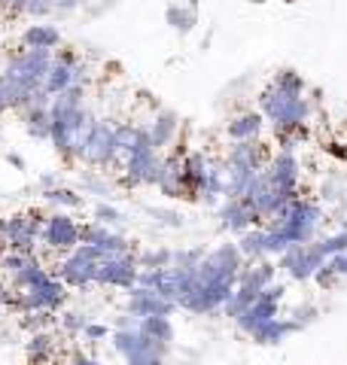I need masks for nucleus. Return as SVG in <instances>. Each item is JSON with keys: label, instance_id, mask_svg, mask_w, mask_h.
Segmentation results:
<instances>
[{"label": "nucleus", "instance_id": "13", "mask_svg": "<svg viewBox=\"0 0 347 365\" xmlns=\"http://www.w3.org/2000/svg\"><path fill=\"white\" fill-rule=\"evenodd\" d=\"M122 170L129 186H156L159 170H161V155L156 146H146V150H137L129 158H122Z\"/></svg>", "mask_w": 347, "mask_h": 365}, {"label": "nucleus", "instance_id": "6", "mask_svg": "<svg viewBox=\"0 0 347 365\" xmlns=\"http://www.w3.org/2000/svg\"><path fill=\"white\" fill-rule=\"evenodd\" d=\"M76 162H86L91 168H107L113 162H119V146H116V128L107 122H95L86 134L83 146H79Z\"/></svg>", "mask_w": 347, "mask_h": 365}, {"label": "nucleus", "instance_id": "40", "mask_svg": "<svg viewBox=\"0 0 347 365\" xmlns=\"http://www.w3.org/2000/svg\"><path fill=\"white\" fill-rule=\"evenodd\" d=\"M207 253L204 250H180V253H174V265L177 268H198L201 265V259H204Z\"/></svg>", "mask_w": 347, "mask_h": 365}, {"label": "nucleus", "instance_id": "37", "mask_svg": "<svg viewBox=\"0 0 347 365\" xmlns=\"http://www.w3.org/2000/svg\"><path fill=\"white\" fill-rule=\"evenodd\" d=\"M317 247L323 250V256H326V259L347 253V228H344V232H335V235H329V237H320Z\"/></svg>", "mask_w": 347, "mask_h": 365}, {"label": "nucleus", "instance_id": "20", "mask_svg": "<svg viewBox=\"0 0 347 365\" xmlns=\"http://www.w3.org/2000/svg\"><path fill=\"white\" fill-rule=\"evenodd\" d=\"M177 128H180V116L174 110H159L156 119L149 122V137H153V146L156 150H165V146L174 143L177 137Z\"/></svg>", "mask_w": 347, "mask_h": 365}, {"label": "nucleus", "instance_id": "10", "mask_svg": "<svg viewBox=\"0 0 347 365\" xmlns=\"http://www.w3.org/2000/svg\"><path fill=\"white\" fill-rule=\"evenodd\" d=\"M277 268H283L293 280H314L317 268L326 265V256H323V250L314 244H296L289 247L283 256H277Z\"/></svg>", "mask_w": 347, "mask_h": 365}, {"label": "nucleus", "instance_id": "33", "mask_svg": "<svg viewBox=\"0 0 347 365\" xmlns=\"http://www.w3.org/2000/svg\"><path fill=\"white\" fill-rule=\"evenodd\" d=\"M43 201L52 204V207H67V210L83 207V195H79V192H74V189H64V186L46 189V192H43Z\"/></svg>", "mask_w": 347, "mask_h": 365}, {"label": "nucleus", "instance_id": "5", "mask_svg": "<svg viewBox=\"0 0 347 365\" xmlns=\"http://www.w3.org/2000/svg\"><path fill=\"white\" fill-rule=\"evenodd\" d=\"M52 61H55V55H52L49 49H25V52H16L13 58L6 61L4 73H9L13 79H19V83L34 95L37 88H43L46 73H49Z\"/></svg>", "mask_w": 347, "mask_h": 365}, {"label": "nucleus", "instance_id": "46", "mask_svg": "<svg viewBox=\"0 0 347 365\" xmlns=\"http://www.w3.org/2000/svg\"><path fill=\"white\" fill-rule=\"evenodd\" d=\"M153 216H159V222L161 225H171V228H180L183 220H180V213H174V210H149Z\"/></svg>", "mask_w": 347, "mask_h": 365}, {"label": "nucleus", "instance_id": "29", "mask_svg": "<svg viewBox=\"0 0 347 365\" xmlns=\"http://www.w3.org/2000/svg\"><path fill=\"white\" fill-rule=\"evenodd\" d=\"M52 350H55V338L43 329V332H34L31 335V341L25 344V356H28L31 365H40V362H46V359L52 356Z\"/></svg>", "mask_w": 347, "mask_h": 365}, {"label": "nucleus", "instance_id": "17", "mask_svg": "<svg viewBox=\"0 0 347 365\" xmlns=\"http://www.w3.org/2000/svg\"><path fill=\"white\" fill-rule=\"evenodd\" d=\"M219 222H223L226 232H235V235H244L250 228L262 225L256 210H253L244 198H226L223 207H219Z\"/></svg>", "mask_w": 347, "mask_h": 365}, {"label": "nucleus", "instance_id": "45", "mask_svg": "<svg viewBox=\"0 0 347 365\" xmlns=\"http://www.w3.org/2000/svg\"><path fill=\"white\" fill-rule=\"evenodd\" d=\"M338 277H341V274L335 271V265H332L329 259H326V265H323V268H317V274H314V280L320 283V287H332V283L338 280Z\"/></svg>", "mask_w": 347, "mask_h": 365}, {"label": "nucleus", "instance_id": "36", "mask_svg": "<svg viewBox=\"0 0 347 365\" xmlns=\"http://www.w3.org/2000/svg\"><path fill=\"white\" fill-rule=\"evenodd\" d=\"M141 268H171L174 265V253L168 247H161V250H144L141 256Z\"/></svg>", "mask_w": 347, "mask_h": 365}, {"label": "nucleus", "instance_id": "19", "mask_svg": "<svg viewBox=\"0 0 347 365\" xmlns=\"http://www.w3.org/2000/svg\"><path fill=\"white\" fill-rule=\"evenodd\" d=\"M207 170H211V162H207L204 153H186L183 155V180H186V189H189V198L198 201L201 198V186L207 180Z\"/></svg>", "mask_w": 347, "mask_h": 365}, {"label": "nucleus", "instance_id": "4", "mask_svg": "<svg viewBox=\"0 0 347 365\" xmlns=\"http://www.w3.org/2000/svg\"><path fill=\"white\" fill-rule=\"evenodd\" d=\"M107 259L98 247L91 244H79L76 250H71L61 265H58V280H64L67 287H76V289H86L91 283H98V271H101V262Z\"/></svg>", "mask_w": 347, "mask_h": 365}, {"label": "nucleus", "instance_id": "32", "mask_svg": "<svg viewBox=\"0 0 347 365\" xmlns=\"http://www.w3.org/2000/svg\"><path fill=\"white\" fill-rule=\"evenodd\" d=\"M141 332L146 338L161 341V344H171V341H174V326H171L168 317H144L141 319Z\"/></svg>", "mask_w": 347, "mask_h": 365}, {"label": "nucleus", "instance_id": "21", "mask_svg": "<svg viewBox=\"0 0 347 365\" xmlns=\"http://www.w3.org/2000/svg\"><path fill=\"white\" fill-rule=\"evenodd\" d=\"M21 46L25 49H58L61 46V31H58L55 25H46V21H40V25H28L25 31H21Z\"/></svg>", "mask_w": 347, "mask_h": 365}, {"label": "nucleus", "instance_id": "8", "mask_svg": "<svg viewBox=\"0 0 347 365\" xmlns=\"http://www.w3.org/2000/svg\"><path fill=\"white\" fill-rule=\"evenodd\" d=\"M283 295H286V287H283V283H271V287H265L259 299L253 302L247 311L235 319L238 329H241V332H247V335H253V332H256V329H262L265 323L277 319V311H281Z\"/></svg>", "mask_w": 347, "mask_h": 365}, {"label": "nucleus", "instance_id": "28", "mask_svg": "<svg viewBox=\"0 0 347 365\" xmlns=\"http://www.w3.org/2000/svg\"><path fill=\"white\" fill-rule=\"evenodd\" d=\"M79 64V61H76ZM76 64H64V61H52V67H49V73H46V83H43V88L49 91V95L55 98V95H61L64 88H71L74 86V67Z\"/></svg>", "mask_w": 347, "mask_h": 365}, {"label": "nucleus", "instance_id": "49", "mask_svg": "<svg viewBox=\"0 0 347 365\" xmlns=\"http://www.w3.org/2000/svg\"><path fill=\"white\" fill-rule=\"evenodd\" d=\"M329 262L335 265V271H338L341 277H347V253H341V256H332Z\"/></svg>", "mask_w": 347, "mask_h": 365}, {"label": "nucleus", "instance_id": "14", "mask_svg": "<svg viewBox=\"0 0 347 365\" xmlns=\"http://www.w3.org/2000/svg\"><path fill=\"white\" fill-rule=\"evenodd\" d=\"M265 174L286 195H298V180H302V165H298L296 153L281 150L277 155H271V162L265 165Z\"/></svg>", "mask_w": 347, "mask_h": 365}, {"label": "nucleus", "instance_id": "34", "mask_svg": "<svg viewBox=\"0 0 347 365\" xmlns=\"http://www.w3.org/2000/svg\"><path fill=\"white\" fill-rule=\"evenodd\" d=\"M168 25L177 31V34H189L195 28V9H183V6H168Z\"/></svg>", "mask_w": 347, "mask_h": 365}, {"label": "nucleus", "instance_id": "11", "mask_svg": "<svg viewBox=\"0 0 347 365\" xmlns=\"http://www.w3.org/2000/svg\"><path fill=\"white\" fill-rule=\"evenodd\" d=\"M67 283L64 280H55V277H49L43 283V287H37V289H31V292H19L16 295V302H13V307L19 314H37V311H58V307L64 304V299H67Z\"/></svg>", "mask_w": 347, "mask_h": 365}, {"label": "nucleus", "instance_id": "53", "mask_svg": "<svg viewBox=\"0 0 347 365\" xmlns=\"http://www.w3.org/2000/svg\"><path fill=\"white\" fill-rule=\"evenodd\" d=\"M40 186H43V192L46 189H55V174H43L40 177Z\"/></svg>", "mask_w": 347, "mask_h": 365}, {"label": "nucleus", "instance_id": "54", "mask_svg": "<svg viewBox=\"0 0 347 365\" xmlns=\"http://www.w3.org/2000/svg\"><path fill=\"white\" fill-rule=\"evenodd\" d=\"M79 4H83V0H58V6L61 9H76Z\"/></svg>", "mask_w": 347, "mask_h": 365}, {"label": "nucleus", "instance_id": "1", "mask_svg": "<svg viewBox=\"0 0 347 365\" xmlns=\"http://www.w3.org/2000/svg\"><path fill=\"white\" fill-rule=\"evenodd\" d=\"M241 271H244V253H241V247L219 244L216 250H211V253L201 259L198 271H195V287L186 299L180 302V307L189 314L223 311L226 302L235 295Z\"/></svg>", "mask_w": 347, "mask_h": 365}, {"label": "nucleus", "instance_id": "35", "mask_svg": "<svg viewBox=\"0 0 347 365\" xmlns=\"http://www.w3.org/2000/svg\"><path fill=\"white\" fill-rule=\"evenodd\" d=\"M91 216H95V222L110 225V228H116V225L125 222V213H122L119 207H113V204H107V201H98L95 210H91Z\"/></svg>", "mask_w": 347, "mask_h": 365}, {"label": "nucleus", "instance_id": "47", "mask_svg": "<svg viewBox=\"0 0 347 365\" xmlns=\"http://www.w3.org/2000/svg\"><path fill=\"white\" fill-rule=\"evenodd\" d=\"M83 335H86V338L91 341V344H95V341H104V338L110 335V329H107V326H101V323H89Z\"/></svg>", "mask_w": 347, "mask_h": 365}, {"label": "nucleus", "instance_id": "31", "mask_svg": "<svg viewBox=\"0 0 347 365\" xmlns=\"http://www.w3.org/2000/svg\"><path fill=\"white\" fill-rule=\"evenodd\" d=\"M219 198H226V165L223 168L211 165V170H207V180L201 186V201L216 204Z\"/></svg>", "mask_w": 347, "mask_h": 365}, {"label": "nucleus", "instance_id": "55", "mask_svg": "<svg viewBox=\"0 0 347 365\" xmlns=\"http://www.w3.org/2000/svg\"><path fill=\"white\" fill-rule=\"evenodd\" d=\"M0 247H6V237H4V220H0Z\"/></svg>", "mask_w": 347, "mask_h": 365}, {"label": "nucleus", "instance_id": "27", "mask_svg": "<svg viewBox=\"0 0 347 365\" xmlns=\"http://www.w3.org/2000/svg\"><path fill=\"white\" fill-rule=\"evenodd\" d=\"M268 232H265L262 225H256V228H250V232H244V235H238V247H241V253H244V259H253V262H259V259H265L268 256Z\"/></svg>", "mask_w": 347, "mask_h": 365}, {"label": "nucleus", "instance_id": "3", "mask_svg": "<svg viewBox=\"0 0 347 365\" xmlns=\"http://www.w3.org/2000/svg\"><path fill=\"white\" fill-rule=\"evenodd\" d=\"M323 222V210H320V204L317 201H311V198H293L286 204V207L274 216L271 222H265V225H271V228H281V232L286 235V241L289 244H311L314 241V235H317V228Z\"/></svg>", "mask_w": 347, "mask_h": 365}, {"label": "nucleus", "instance_id": "25", "mask_svg": "<svg viewBox=\"0 0 347 365\" xmlns=\"http://www.w3.org/2000/svg\"><path fill=\"white\" fill-rule=\"evenodd\" d=\"M262 125H265L262 113H241V116L228 122V137L231 140H259Z\"/></svg>", "mask_w": 347, "mask_h": 365}, {"label": "nucleus", "instance_id": "51", "mask_svg": "<svg viewBox=\"0 0 347 365\" xmlns=\"http://www.w3.org/2000/svg\"><path fill=\"white\" fill-rule=\"evenodd\" d=\"M55 61H64V64H76L79 58H76V52H74V49H61V52L55 55Z\"/></svg>", "mask_w": 347, "mask_h": 365}, {"label": "nucleus", "instance_id": "26", "mask_svg": "<svg viewBox=\"0 0 347 365\" xmlns=\"http://www.w3.org/2000/svg\"><path fill=\"white\" fill-rule=\"evenodd\" d=\"M52 274H49V268L43 265L40 259H31L25 268H21L19 274H13V287L19 289V292H31V289H37V287H43L46 280H49Z\"/></svg>", "mask_w": 347, "mask_h": 365}, {"label": "nucleus", "instance_id": "52", "mask_svg": "<svg viewBox=\"0 0 347 365\" xmlns=\"http://www.w3.org/2000/svg\"><path fill=\"white\" fill-rule=\"evenodd\" d=\"M6 162L13 165V168H19V170H25V158H21L19 153H9V155H6Z\"/></svg>", "mask_w": 347, "mask_h": 365}, {"label": "nucleus", "instance_id": "48", "mask_svg": "<svg viewBox=\"0 0 347 365\" xmlns=\"http://www.w3.org/2000/svg\"><path fill=\"white\" fill-rule=\"evenodd\" d=\"M67 365H101V362H95L91 356H86L83 350H74V353H71V362H67Z\"/></svg>", "mask_w": 347, "mask_h": 365}, {"label": "nucleus", "instance_id": "44", "mask_svg": "<svg viewBox=\"0 0 347 365\" xmlns=\"http://www.w3.org/2000/svg\"><path fill=\"white\" fill-rule=\"evenodd\" d=\"M58 6V0H28V9L25 16H34V19H46Z\"/></svg>", "mask_w": 347, "mask_h": 365}, {"label": "nucleus", "instance_id": "23", "mask_svg": "<svg viewBox=\"0 0 347 365\" xmlns=\"http://www.w3.org/2000/svg\"><path fill=\"white\" fill-rule=\"evenodd\" d=\"M302 329V319H271V323H265L262 329H256L250 338L256 341V344H281V341L286 338V335H293V332H298Z\"/></svg>", "mask_w": 347, "mask_h": 365}, {"label": "nucleus", "instance_id": "9", "mask_svg": "<svg viewBox=\"0 0 347 365\" xmlns=\"http://www.w3.org/2000/svg\"><path fill=\"white\" fill-rule=\"evenodd\" d=\"M43 247L55 250V253H71L83 244V225H79L71 213H52L46 220V228L40 235Z\"/></svg>", "mask_w": 347, "mask_h": 365}, {"label": "nucleus", "instance_id": "50", "mask_svg": "<svg viewBox=\"0 0 347 365\" xmlns=\"http://www.w3.org/2000/svg\"><path fill=\"white\" fill-rule=\"evenodd\" d=\"M13 302H16V295L9 292L4 283H0V307H13Z\"/></svg>", "mask_w": 347, "mask_h": 365}, {"label": "nucleus", "instance_id": "56", "mask_svg": "<svg viewBox=\"0 0 347 365\" xmlns=\"http://www.w3.org/2000/svg\"><path fill=\"white\" fill-rule=\"evenodd\" d=\"M4 113H6V110H4V107H0V116H4Z\"/></svg>", "mask_w": 347, "mask_h": 365}, {"label": "nucleus", "instance_id": "15", "mask_svg": "<svg viewBox=\"0 0 347 365\" xmlns=\"http://www.w3.org/2000/svg\"><path fill=\"white\" fill-rule=\"evenodd\" d=\"M125 307H129V314H134L137 319H144V317H171L180 304L165 299V295H159L156 289L134 287V289H129V304Z\"/></svg>", "mask_w": 347, "mask_h": 365}, {"label": "nucleus", "instance_id": "22", "mask_svg": "<svg viewBox=\"0 0 347 365\" xmlns=\"http://www.w3.org/2000/svg\"><path fill=\"white\" fill-rule=\"evenodd\" d=\"M274 274H277V265L268 259H259L256 265H250L241 271V277H238V287H247L253 292H262L265 287H271L274 283Z\"/></svg>", "mask_w": 347, "mask_h": 365}, {"label": "nucleus", "instance_id": "16", "mask_svg": "<svg viewBox=\"0 0 347 365\" xmlns=\"http://www.w3.org/2000/svg\"><path fill=\"white\" fill-rule=\"evenodd\" d=\"M83 244L98 247L104 256H122V253H131V241L122 237L116 228L110 225H101V222H89L83 225Z\"/></svg>", "mask_w": 347, "mask_h": 365}, {"label": "nucleus", "instance_id": "43", "mask_svg": "<svg viewBox=\"0 0 347 365\" xmlns=\"http://www.w3.org/2000/svg\"><path fill=\"white\" fill-rule=\"evenodd\" d=\"M79 182H83V189H86V192H95V195H101V198H107V195H110V186H107V182H104L101 177H95V174H89V170H83Z\"/></svg>", "mask_w": 347, "mask_h": 365}, {"label": "nucleus", "instance_id": "39", "mask_svg": "<svg viewBox=\"0 0 347 365\" xmlns=\"http://www.w3.org/2000/svg\"><path fill=\"white\" fill-rule=\"evenodd\" d=\"M31 259H34V253H19V250H9V253L0 256V268H4L6 274H19Z\"/></svg>", "mask_w": 347, "mask_h": 365}, {"label": "nucleus", "instance_id": "30", "mask_svg": "<svg viewBox=\"0 0 347 365\" xmlns=\"http://www.w3.org/2000/svg\"><path fill=\"white\" fill-rule=\"evenodd\" d=\"M144 347V335H141V329H116L113 332V350L119 353L122 359H129L134 356L137 350Z\"/></svg>", "mask_w": 347, "mask_h": 365}, {"label": "nucleus", "instance_id": "18", "mask_svg": "<svg viewBox=\"0 0 347 365\" xmlns=\"http://www.w3.org/2000/svg\"><path fill=\"white\" fill-rule=\"evenodd\" d=\"M156 186L161 189V195H168V198L192 201L189 189H186V180H183V155H165L161 158V170H159Z\"/></svg>", "mask_w": 347, "mask_h": 365}, {"label": "nucleus", "instance_id": "42", "mask_svg": "<svg viewBox=\"0 0 347 365\" xmlns=\"http://www.w3.org/2000/svg\"><path fill=\"white\" fill-rule=\"evenodd\" d=\"M86 326H89V319L79 314V311H67V314L61 317V329H64V332H71V335L86 332Z\"/></svg>", "mask_w": 347, "mask_h": 365}, {"label": "nucleus", "instance_id": "41", "mask_svg": "<svg viewBox=\"0 0 347 365\" xmlns=\"http://www.w3.org/2000/svg\"><path fill=\"white\" fill-rule=\"evenodd\" d=\"M55 323L52 311H37V314H25V319H21V326L25 329H37V332H43V329H49Z\"/></svg>", "mask_w": 347, "mask_h": 365}, {"label": "nucleus", "instance_id": "12", "mask_svg": "<svg viewBox=\"0 0 347 365\" xmlns=\"http://www.w3.org/2000/svg\"><path fill=\"white\" fill-rule=\"evenodd\" d=\"M137 277H141V259L134 253H122V256H107L101 262L98 271V283L101 287H119V289H134Z\"/></svg>", "mask_w": 347, "mask_h": 365}, {"label": "nucleus", "instance_id": "7", "mask_svg": "<svg viewBox=\"0 0 347 365\" xmlns=\"http://www.w3.org/2000/svg\"><path fill=\"white\" fill-rule=\"evenodd\" d=\"M46 220L40 210H25V213H13L4 220V237L9 250H19V253H34V244L40 241Z\"/></svg>", "mask_w": 347, "mask_h": 365}, {"label": "nucleus", "instance_id": "2", "mask_svg": "<svg viewBox=\"0 0 347 365\" xmlns=\"http://www.w3.org/2000/svg\"><path fill=\"white\" fill-rule=\"evenodd\" d=\"M259 107H262V116L271 122V131L281 140V150L293 153L296 143L308 137L305 122L311 116V104L305 101V95H293V91H283L271 83L259 95Z\"/></svg>", "mask_w": 347, "mask_h": 365}, {"label": "nucleus", "instance_id": "24", "mask_svg": "<svg viewBox=\"0 0 347 365\" xmlns=\"http://www.w3.org/2000/svg\"><path fill=\"white\" fill-rule=\"evenodd\" d=\"M21 122H25V131L34 137V140H49L52 137V113H49V107L21 110Z\"/></svg>", "mask_w": 347, "mask_h": 365}, {"label": "nucleus", "instance_id": "57", "mask_svg": "<svg viewBox=\"0 0 347 365\" xmlns=\"http://www.w3.org/2000/svg\"><path fill=\"white\" fill-rule=\"evenodd\" d=\"M107 4H110V0H107Z\"/></svg>", "mask_w": 347, "mask_h": 365}, {"label": "nucleus", "instance_id": "38", "mask_svg": "<svg viewBox=\"0 0 347 365\" xmlns=\"http://www.w3.org/2000/svg\"><path fill=\"white\" fill-rule=\"evenodd\" d=\"M274 86L283 88V91H293V95H305V79L296 71H281L274 76Z\"/></svg>", "mask_w": 347, "mask_h": 365}]
</instances>
